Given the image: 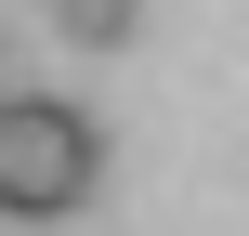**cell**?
I'll use <instances>...</instances> for the list:
<instances>
[{"label": "cell", "instance_id": "6da1fadb", "mask_svg": "<svg viewBox=\"0 0 249 236\" xmlns=\"http://www.w3.org/2000/svg\"><path fill=\"white\" fill-rule=\"evenodd\" d=\"M105 197V118L66 92H0V223H79Z\"/></svg>", "mask_w": 249, "mask_h": 236}, {"label": "cell", "instance_id": "7a4b0ae2", "mask_svg": "<svg viewBox=\"0 0 249 236\" xmlns=\"http://www.w3.org/2000/svg\"><path fill=\"white\" fill-rule=\"evenodd\" d=\"M53 26H66V53H131L144 0H53Z\"/></svg>", "mask_w": 249, "mask_h": 236}, {"label": "cell", "instance_id": "3957f363", "mask_svg": "<svg viewBox=\"0 0 249 236\" xmlns=\"http://www.w3.org/2000/svg\"><path fill=\"white\" fill-rule=\"evenodd\" d=\"M0 92H13V26H0Z\"/></svg>", "mask_w": 249, "mask_h": 236}]
</instances>
